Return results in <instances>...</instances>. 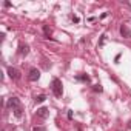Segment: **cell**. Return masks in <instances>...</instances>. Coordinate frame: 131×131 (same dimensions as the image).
<instances>
[{
  "label": "cell",
  "instance_id": "6da1fadb",
  "mask_svg": "<svg viewBox=\"0 0 131 131\" xmlns=\"http://www.w3.org/2000/svg\"><path fill=\"white\" fill-rule=\"evenodd\" d=\"M8 106L14 111V116H16V117H22L23 108H22V103H20V100H19L17 97H11V99L8 100Z\"/></svg>",
  "mask_w": 131,
  "mask_h": 131
},
{
  "label": "cell",
  "instance_id": "7a4b0ae2",
  "mask_svg": "<svg viewBox=\"0 0 131 131\" xmlns=\"http://www.w3.org/2000/svg\"><path fill=\"white\" fill-rule=\"evenodd\" d=\"M62 86H63L62 85V80L57 79V77H54L52 82H51V90H52V93H54L56 97H62V94H63V88Z\"/></svg>",
  "mask_w": 131,
  "mask_h": 131
},
{
  "label": "cell",
  "instance_id": "3957f363",
  "mask_svg": "<svg viewBox=\"0 0 131 131\" xmlns=\"http://www.w3.org/2000/svg\"><path fill=\"white\" fill-rule=\"evenodd\" d=\"M28 79H29L31 82H37V80L40 79V71H39L37 68H31V70H29V74H28Z\"/></svg>",
  "mask_w": 131,
  "mask_h": 131
},
{
  "label": "cell",
  "instance_id": "277c9868",
  "mask_svg": "<svg viewBox=\"0 0 131 131\" xmlns=\"http://www.w3.org/2000/svg\"><path fill=\"white\" fill-rule=\"evenodd\" d=\"M8 76H9L13 80H19V79H20V71H19L17 68L9 67V68H8Z\"/></svg>",
  "mask_w": 131,
  "mask_h": 131
},
{
  "label": "cell",
  "instance_id": "5b68a950",
  "mask_svg": "<svg viewBox=\"0 0 131 131\" xmlns=\"http://www.w3.org/2000/svg\"><path fill=\"white\" fill-rule=\"evenodd\" d=\"M120 34H122V37H125V39H131V31L128 29L126 25H122V26H120Z\"/></svg>",
  "mask_w": 131,
  "mask_h": 131
},
{
  "label": "cell",
  "instance_id": "8992f818",
  "mask_svg": "<svg viewBox=\"0 0 131 131\" xmlns=\"http://www.w3.org/2000/svg\"><path fill=\"white\" fill-rule=\"evenodd\" d=\"M48 114H49V111H48V108H45V106H42V108L37 110V116H39L40 119H46Z\"/></svg>",
  "mask_w": 131,
  "mask_h": 131
},
{
  "label": "cell",
  "instance_id": "52a82bcc",
  "mask_svg": "<svg viewBox=\"0 0 131 131\" xmlns=\"http://www.w3.org/2000/svg\"><path fill=\"white\" fill-rule=\"evenodd\" d=\"M28 52H29V46L20 43V45H19V54H20V56H26Z\"/></svg>",
  "mask_w": 131,
  "mask_h": 131
},
{
  "label": "cell",
  "instance_id": "ba28073f",
  "mask_svg": "<svg viewBox=\"0 0 131 131\" xmlns=\"http://www.w3.org/2000/svg\"><path fill=\"white\" fill-rule=\"evenodd\" d=\"M76 79H77V80H80V82H85V83H90V82H91L90 76H86V74H80V76H77Z\"/></svg>",
  "mask_w": 131,
  "mask_h": 131
},
{
  "label": "cell",
  "instance_id": "9c48e42d",
  "mask_svg": "<svg viewBox=\"0 0 131 131\" xmlns=\"http://www.w3.org/2000/svg\"><path fill=\"white\" fill-rule=\"evenodd\" d=\"M43 32H45V39H49V40H52L49 36H51V28L48 26V25H43Z\"/></svg>",
  "mask_w": 131,
  "mask_h": 131
},
{
  "label": "cell",
  "instance_id": "30bf717a",
  "mask_svg": "<svg viewBox=\"0 0 131 131\" xmlns=\"http://www.w3.org/2000/svg\"><path fill=\"white\" fill-rule=\"evenodd\" d=\"M45 100H46V96H45V94H40V96L36 97V103H42V102H45Z\"/></svg>",
  "mask_w": 131,
  "mask_h": 131
},
{
  "label": "cell",
  "instance_id": "8fae6325",
  "mask_svg": "<svg viewBox=\"0 0 131 131\" xmlns=\"http://www.w3.org/2000/svg\"><path fill=\"white\" fill-rule=\"evenodd\" d=\"M96 93H102L103 91V88H102V85H94V88H93Z\"/></svg>",
  "mask_w": 131,
  "mask_h": 131
},
{
  "label": "cell",
  "instance_id": "7c38bea8",
  "mask_svg": "<svg viewBox=\"0 0 131 131\" xmlns=\"http://www.w3.org/2000/svg\"><path fill=\"white\" fill-rule=\"evenodd\" d=\"M32 131H46V128L45 126H34Z\"/></svg>",
  "mask_w": 131,
  "mask_h": 131
},
{
  "label": "cell",
  "instance_id": "4fadbf2b",
  "mask_svg": "<svg viewBox=\"0 0 131 131\" xmlns=\"http://www.w3.org/2000/svg\"><path fill=\"white\" fill-rule=\"evenodd\" d=\"M71 19H73V22H74V23H79V17H77V16H73Z\"/></svg>",
  "mask_w": 131,
  "mask_h": 131
},
{
  "label": "cell",
  "instance_id": "5bb4252c",
  "mask_svg": "<svg viewBox=\"0 0 131 131\" xmlns=\"http://www.w3.org/2000/svg\"><path fill=\"white\" fill-rule=\"evenodd\" d=\"M68 119H73V111H68Z\"/></svg>",
  "mask_w": 131,
  "mask_h": 131
}]
</instances>
